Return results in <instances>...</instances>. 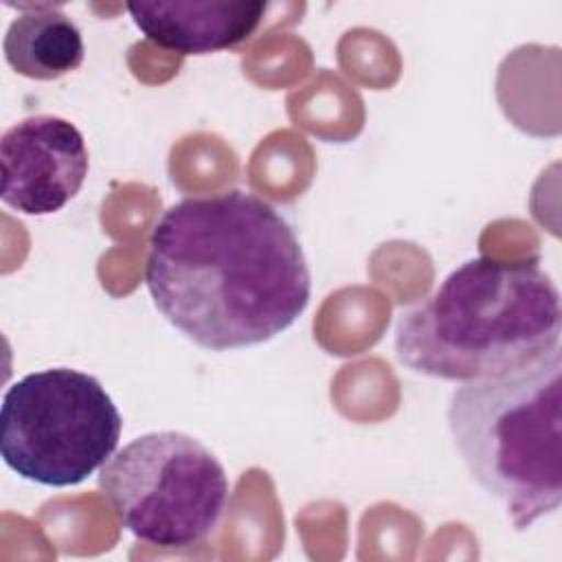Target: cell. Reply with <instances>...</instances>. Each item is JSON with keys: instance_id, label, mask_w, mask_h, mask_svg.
I'll use <instances>...</instances> for the list:
<instances>
[{"instance_id": "1", "label": "cell", "mask_w": 562, "mask_h": 562, "mask_svg": "<svg viewBox=\"0 0 562 562\" xmlns=\"http://www.w3.org/2000/svg\"><path fill=\"white\" fill-rule=\"evenodd\" d=\"M145 283L165 321L209 351L272 340L312 294L292 224L239 189L171 204L149 233Z\"/></svg>"}, {"instance_id": "2", "label": "cell", "mask_w": 562, "mask_h": 562, "mask_svg": "<svg viewBox=\"0 0 562 562\" xmlns=\"http://www.w3.org/2000/svg\"><path fill=\"white\" fill-rule=\"evenodd\" d=\"M560 334V290L538 261L476 257L400 314L393 347L413 373L474 382L540 360Z\"/></svg>"}, {"instance_id": "3", "label": "cell", "mask_w": 562, "mask_h": 562, "mask_svg": "<svg viewBox=\"0 0 562 562\" xmlns=\"http://www.w3.org/2000/svg\"><path fill=\"white\" fill-rule=\"evenodd\" d=\"M448 430L476 485L514 529L558 512L562 503V353L452 391Z\"/></svg>"}, {"instance_id": "4", "label": "cell", "mask_w": 562, "mask_h": 562, "mask_svg": "<svg viewBox=\"0 0 562 562\" xmlns=\"http://www.w3.org/2000/svg\"><path fill=\"white\" fill-rule=\"evenodd\" d=\"M123 417L90 373L53 367L13 382L0 406V454L18 476L70 487L94 474L121 439Z\"/></svg>"}, {"instance_id": "5", "label": "cell", "mask_w": 562, "mask_h": 562, "mask_svg": "<svg viewBox=\"0 0 562 562\" xmlns=\"http://www.w3.org/2000/svg\"><path fill=\"white\" fill-rule=\"evenodd\" d=\"M99 490L116 520L140 542L187 549L220 525L231 481L220 459L178 430L145 432L114 452L99 472Z\"/></svg>"}, {"instance_id": "6", "label": "cell", "mask_w": 562, "mask_h": 562, "mask_svg": "<svg viewBox=\"0 0 562 562\" xmlns=\"http://www.w3.org/2000/svg\"><path fill=\"white\" fill-rule=\"evenodd\" d=\"M7 206L24 215H50L64 209L88 176V147L70 121L35 114L13 123L0 138Z\"/></svg>"}, {"instance_id": "7", "label": "cell", "mask_w": 562, "mask_h": 562, "mask_svg": "<svg viewBox=\"0 0 562 562\" xmlns=\"http://www.w3.org/2000/svg\"><path fill=\"white\" fill-rule=\"evenodd\" d=\"M140 33L165 50L206 55L246 42L261 24L266 4L257 0H154L130 2Z\"/></svg>"}, {"instance_id": "8", "label": "cell", "mask_w": 562, "mask_h": 562, "mask_svg": "<svg viewBox=\"0 0 562 562\" xmlns=\"http://www.w3.org/2000/svg\"><path fill=\"white\" fill-rule=\"evenodd\" d=\"M4 35L7 64L26 79L53 81L77 70L86 57L79 26L57 4H20Z\"/></svg>"}]
</instances>
